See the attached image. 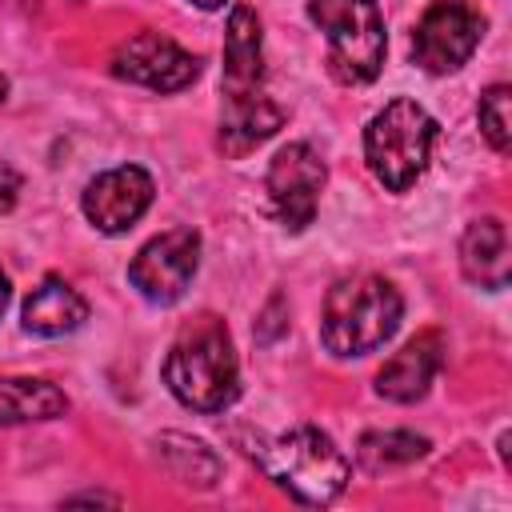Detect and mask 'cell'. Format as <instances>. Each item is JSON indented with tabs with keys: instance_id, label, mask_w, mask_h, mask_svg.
<instances>
[{
	"instance_id": "obj_6",
	"label": "cell",
	"mask_w": 512,
	"mask_h": 512,
	"mask_svg": "<svg viewBox=\"0 0 512 512\" xmlns=\"http://www.w3.org/2000/svg\"><path fill=\"white\" fill-rule=\"evenodd\" d=\"M308 20L328 36V72L340 84H372L384 64V12L376 0H308Z\"/></svg>"
},
{
	"instance_id": "obj_12",
	"label": "cell",
	"mask_w": 512,
	"mask_h": 512,
	"mask_svg": "<svg viewBox=\"0 0 512 512\" xmlns=\"http://www.w3.org/2000/svg\"><path fill=\"white\" fill-rule=\"evenodd\" d=\"M440 364H444V336L428 328L384 360V368L376 372V396L392 404H416L428 396Z\"/></svg>"
},
{
	"instance_id": "obj_2",
	"label": "cell",
	"mask_w": 512,
	"mask_h": 512,
	"mask_svg": "<svg viewBox=\"0 0 512 512\" xmlns=\"http://www.w3.org/2000/svg\"><path fill=\"white\" fill-rule=\"evenodd\" d=\"M160 376L184 408L204 416L224 412L240 396V360L224 320L204 312L192 324H184L164 356Z\"/></svg>"
},
{
	"instance_id": "obj_5",
	"label": "cell",
	"mask_w": 512,
	"mask_h": 512,
	"mask_svg": "<svg viewBox=\"0 0 512 512\" xmlns=\"http://www.w3.org/2000/svg\"><path fill=\"white\" fill-rule=\"evenodd\" d=\"M440 124L428 116V108H420L408 96L388 100L364 128V160L368 172L388 188V192H408L428 160H432V144H436Z\"/></svg>"
},
{
	"instance_id": "obj_19",
	"label": "cell",
	"mask_w": 512,
	"mask_h": 512,
	"mask_svg": "<svg viewBox=\"0 0 512 512\" xmlns=\"http://www.w3.org/2000/svg\"><path fill=\"white\" fill-rule=\"evenodd\" d=\"M280 312H284V296H272L268 308H264V316H260L264 324H256V340H260V344H272V340L284 332V320H276Z\"/></svg>"
},
{
	"instance_id": "obj_11",
	"label": "cell",
	"mask_w": 512,
	"mask_h": 512,
	"mask_svg": "<svg viewBox=\"0 0 512 512\" xmlns=\"http://www.w3.org/2000/svg\"><path fill=\"white\" fill-rule=\"evenodd\" d=\"M152 196H156L152 176L140 164H120V168H108L84 184L80 208L96 232L120 236L152 208Z\"/></svg>"
},
{
	"instance_id": "obj_14",
	"label": "cell",
	"mask_w": 512,
	"mask_h": 512,
	"mask_svg": "<svg viewBox=\"0 0 512 512\" xmlns=\"http://www.w3.org/2000/svg\"><path fill=\"white\" fill-rule=\"evenodd\" d=\"M84 320H88V300H84L68 280H60V276H44V280L28 292V300H24V308H20L24 332L44 336V340L68 336V332H76Z\"/></svg>"
},
{
	"instance_id": "obj_21",
	"label": "cell",
	"mask_w": 512,
	"mask_h": 512,
	"mask_svg": "<svg viewBox=\"0 0 512 512\" xmlns=\"http://www.w3.org/2000/svg\"><path fill=\"white\" fill-rule=\"evenodd\" d=\"M68 504H120V500L108 492H80V496H68Z\"/></svg>"
},
{
	"instance_id": "obj_22",
	"label": "cell",
	"mask_w": 512,
	"mask_h": 512,
	"mask_svg": "<svg viewBox=\"0 0 512 512\" xmlns=\"http://www.w3.org/2000/svg\"><path fill=\"white\" fill-rule=\"evenodd\" d=\"M8 300H12V284H8V272L0 268V316H4V308H8Z\"/></svg>"
},
{
	"instance_id": "obj_10",
	"label": "cell",
	"mask_w": 512,
	"mask_h": 512,
	"mask_svg": "<svg viewBox=\"0 0 512 512\" xmlns=\"http://www.w3.org/2000/svg\"><path fill=\"white\" fill-rule=\"evenodd\" d=\"M112 76L152 92H180L200 76V60L160 32H136L112 52Z\"/></svg>"
},
{
	"instance_id": "obj_15",
	"label": "cell",
	"mask_w": 512,
	"mask_h": 512,
	"mask_svg": "<svg viewBox=\"0 0 512 512\" xmlns=\"http://www.w3.org/2000/svg\"><path fill=\"white\" fill-rule=\"evenodd\" d=\"M68 412V396L52 380L0 376V424H44Z\"/></svg>"
},
{
	"instance_id": "obj_7",
	"label": "cell",
	"mask_w": 512,
	"mask_h": 512,
	"mask_svg": "<svg viewBox=\"0 0 512 512\" xmlns=\"http://www.w3.org/2000/svg\"><path fill=\"white\" fill-rule=\"evenodd\" d=\"M484 28H488V20L476 4H468V0H432L424 8V16L416 20L412 60L432 76L456 72L480 48Z\"/></svg>"
},
{
	"instance_id": "obj_23",
	"label": "cell",
	"mask_w": 512,
	"mask_h": 512,
	"mask_svg": "<svg viewBox=\"0 0 512 512\" xmlns=\"http://www.w3.org/2000/svg\"><path fill=\"white\" fill-rule=\"evenodd\" d=\"M188 4H196V8H204V12H216V8H224L228 0H188Z\"/></svg>"
},
{
	"instance_id": "obj_18",
	"label": "cell",
	"mask_w": 512,
	"mask_h": 512,
	"mask_svg": "<svg viewBox=\"0 0 512 512\" xmlns=\"http://www.w3.org/2000/svg\"><path fill=\"white\" fill-rule=\"evenodd\" d=\"M508 100H512V88L508 84H492L484 88L480 104H476V120H480V136L488 140L492 152H508L512 148V116H508Z\"/></svg>"
},
{
	"instance_id": "obj_24",
	"label": "cell",
	"mask_w": 512,
	"mask_h": 512,
	"mask_svg": "<svg viewBox=\"0 0 512 512\" xmlns=\"http://www.w3.org/2000/svg\"><path fill=\"white\" fill-rule=\"evenodd\" d=\"M4 96H8V76H0V104H4Z\"/></svg>"
},
{
	"instance_id": "obj_16",
	"label": "cell",
	"mask_w": 512,
	"mask_h": 512,
	"mask_svg": "<svg viewBox=\"0 0 512 512\" xmlns=\"http://www.w3.org/2000/svg\"><path fill=\"white\" fill-rule=\"evenodd\" d=\"M428 436H416V432H404V428H388V432H364L360 444H356V464L372 476L380 472H392V468H404L420 456H428Z\"/></svg>"
},
{
	"instance_id": "obj_20",
	"label": "cell",
	"mask_w": 512,
	"mask_h": 512,
	"mask_svg": "<svg viewBox=\"0 0 512 512\" xmlns=\"http://www.w3.org/2000/svg\"><path fill=\"white\" fill-rule=\"evenodd\" d=\"M16 196H20V172L0 156V216L16 208Z\"/></svg>"
},
{
	"instance_id": "obj_3",
	"label": "cell",
	"mask_w": 512,
	"mask_h": 512,
	"mask_svg": "<svg viewBox=\"0 0 512 512\" xmlns=\"http://www.w3.org/2000/svg\"><path fill=\"white\" fill-rule=\"evenodd\" d=\"M404 300L392 280L376 272L344 276L328 288L320 308V340L332 356H368L380 344H388L400 328Z\"/></svg>"
},
{
	"instance_id": "obj_17",
	"label": "cell",
	"mask_w": 512,
	"mask_h": 512,
	"mask_svg": "<svg viewBox=\"0 0 512 512\" xmlns=\"http://www.w3.org/2000/svg\"><path fill=\"white\" fill-rule=\"evenodd\" d=\"M160 456L168 464V472L180 480V484H192V488H212L216 476H220V460L208 452V444L192 440V436H160Z\"/></svg>"
},
{
	"instance_id": "obj_13",
	"label": "cell",
	"mask_w": 512,
	"mask_h": 512,
	"mask_svg": "<svg viewBox=\"0 0 512 512\" xmlns=\"http://www.w3.org/2000/svg\"><path fill=\"white\" fill-rule=\"evenodd\" d=\"M460 272L464 280L500 292L512 276V252H508V228L500 216H480L460 236Z\"/></svg>"
},
{
	"instance_id": "obj_9",
	"label": "cell",
	"mask_w": 512,
	"mask_h": 512,
	"mask_svg": "<svg viewBox=\"0 0 512 512\" xmlns=\"http://www.w3.org/2000/svg\"><path fill=\"white\" fill-rule=\"evenodd\" d=\"M324 180H328V168H324L320 152L304 140L284 144L272 156L264 184H268V200H272V208L288 232H304L312 224Z\"/></svg>"
},
{
	"instance_id": "obj_1",
	"label": "cell",
	"mask_w": 512,
	"mask_h": 512,
	"mask_svg": "<svg viewBox=\"0 0 512 512\" xmlns=\"http://www.w3.org/2000/svg\"><path fill=\"white\" fill-rule=\"evenodd\" d=\"M220 88H224L220 148L228 156H244L284 124V112L264 92V32H260V16L248 4H232L228 12Z\"/></svg>"
},
{
	"instance_id": "obj_4",
	"label": "cell",
	"mask_w": 512,
	"mask_h": 512,
	"mask_svg": "<svg viewBox=\"0 0 512 512\" xmlns=\"http://www.w3.org/2000/svg\"><path fill=\"white\" fill-rule=\"evenodd\" d=\"M248 456L260 464V472L284 488L292 500L300 504H332L348 476H352V464L348 456L336 448V440L312 424H300V428H288L280 436H268V440H256L248 448Z\"/></svg>"
},
{
	"instance_id": "obj_8",
	"label": "cell",
	"mask_w": 512,
	"mask_h": 512,
	"mask_svg": "<svg viewBox=\"0 0 512 512\" xmlns=\"http://www.w3.org/2000/svg\"><path fill=\"white\" fill-rule=\"evenodd\" d=\"M200 268V232L196 228H168L152 236L128 264V284L148 304H176Z\"/></svg>"
}]
</instances>
